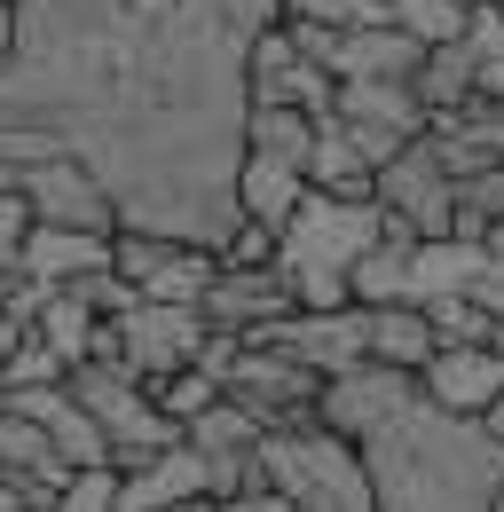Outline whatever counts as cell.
<instances>
[{"label": "cell", "instance_id": "6da1fadb", "mask_svg": "<svg viewBox=\"0 0 504 512\" xmlns=\"http://www.w3.org/2000/svg\"><path fill=\"white\" fill-rule=\"evenodd\" d=\"M260 473H268V489L292 512H378V481H371V465H363V449L339 442L315 418L276 426L260 442Z\"/></svg>", "mask_w": 504, "mask_h": 512}, {"label": "cell", "instance_id": "7a4b0ae2", "mask_svg": "<svg viewBox=\"0 0 504 512\" xmlns=\"http://www.w3.org/2000/svg\"><path fill=\"white\" fill-rule=\"evenodd\" d=\"M63 394L103 426V442H111V473H119V481H126V473H142V465H158L166 449H182V426H166L158 402L126 379V371H111V363H79V371L63 379Z\"/></svg>", "mask_w": 504, "mask_h": 512}, {"label": "cell", "instance_id": "3957f363", "mask_svg": "<svg viewBox=\"0 0 504 512\" xmlns=\"http://www.w3.org/2000/svg\"><path fill=\"white\" fill-rule=\"evenodd\" d=\"M386 237H394V221L378 205H331V197L308 190L292 229L276 237V268L284 276H355V260L378 253Z\"/></svg>", "mask_w": 504, "mask_h": 512}, {"label": "cell", "instance_id": "277c9868", "mask_svg": "<svg viewBox=\"0 0 504 512\" xmlns=\"http://www.w3.org/2000/svg\"><path fill=\"white\" fill-rule=\"evenodd\" d=\"M221 394H229L237 410H252V418L276 434V426H300V418H315L323 379H315L308 363H292L284 347L245 339V347H237V363H229V379H221Z\"/></svg>", "mask_w": 504, "mask_h": 512}, {"label": "cell", "instance_id": "5b68a950", "mask_svg": "<svg viewBox=\"0 0 504 512\" xmlns=\"http://www.w3.org/2000/svg\"><path fill=\"white\" fill-rule=\"evenodd\" d=\"M378 213H386L394 229H410V245L457 237V182L441 174V158H434L426 134H418L394 166H378Z\"/></svg>", "mask_w": 504, "mask_h": 512}, {"label": "cell", "instance_id": "8992f818", "mask_svg": "<svg viewBox=\"0 0 504 512\" xmlns=\"http://www.w3.org/2000/svg\"><path fill=\"white\" fill-rule=\"evenodd\" d=\"M24 213H32L40 229H71V237H111V229H119L111 190H103V182H95L71 150L24 174Z\"/></svg>", "mask_w": 504, "mask_h": 512}, {"label": "cell", "instance_id": "52a82bcc", "mask_svg": "<svg viewBox=\"0 0 504 512\" xmlns=\"http://www.w3.org/2000/svg\"><path fill=\"white\" fill-rule=\"evenodd\" d=\"M418 402V379H402V371H378V363H363V371H339V379H323V402H315V426H331L339 442H371V434H386L402 410Z\"/></svg>", "mask_w": 504, "mask_h": 512}, {"label": "cell", "instance_id": "ba28073f", "mask_svg": "<svg viewBox=\"0 0 504 512\" xmlns=\"http://www.w3.org/2000/svg\"><path fill=\"white\" fill-rule=\"evenodd\" d=\"M418 402L434 418L481 426L504 402V347H434V363L418 371Z\"/></svg>", "mask_w": 504, "mask_h": 512}, {"label": "cell", "instance_id": "9c48e42d", "mask_svg": "<svg viewBox=\"0 0 504 512\" xmlns=\"http://www.w3.org/2000/svg\"><path fill=\"white\" fill-rule=\"evenodd\" d=\"M197 316H205V331H229V339H268L276 323L300 316V308H292L284 268H221Z\"/></svg>", "mask_w": 504, "mask_h": 512}, {"label": "cell", "instance_id": "30bf717a", "mask_svg": "<svg viewBox=\"0 0 504 512\" xmlns=\"http://www.w3.org/2000/svg\"><path fill=\"white\" fill-rule=\"evenodd\" d=\"M268 347H284L292 363H308L315 379H339V371H363V308H339V316H284L268 331Z\"/></svg>", "mask_w": 504, "mask_h": 512}, {"label": "cell", "instance_id": "8fae6325", "mask_svg": "<svg viewBox=\"0 0 504 512\" xmlns=\"http://www.w3.org/2000/svg\"><path fill=\"white\" fill-rule=\"evenodd\" d=\"M426 64V48L418 40H402L394 24H363V32H339V48H331V79L339 87H410Z\"/></svg>", "mask_w": 504, "mask_h": 512}, {"label": "cell", "instance_id": "7c38bea8", "mask_svg": "<svg viewBox=\"0 0 504 512\" xmlns=\"http://www.w3.org/2000/svg\"><path fill=\"white\" fill-rule=\"evenodd\" d=\"M16 276H32L40 292H71V284H87V276H103L111 268V237H71V229H24V245L8 253Z\"/></svg>", "mask_w": 504, "mask_h": 512}, {"label": "cell", "instance_id": "4fadbf2b", "mask_svg": "<svg viewBox=\"0 0 504 512\" xmlns=\"http://www.w3.org/2000/svg\"><path fill=\"white\" fill-rule=\"evenodd\" d=\"M16 410L48 434V449H56V465L79 481V473H111V442H103V426L63 394V386H48V394H16Z\"/></svg>", "mask_w": 504, "mask_h": 512}, {"label": "cell", "instance_id": "5bb4252c", "mask_svg": "<svg viewBox=\"0 0 504 512\" xmlns=\"http://www.w3.org/2000/svg\"><path fill=\"white\" fill-rule=\"evenodd\" d=\"M229 197H237V221L268 229V237H284V229H292V213L308 205V174H300V166H276V158H245Z\"/></svg>", "mask_w": 504, "mask_h": 512}, {"label": "cell", "instance_id": "9a60e30c", "mask_svg": "<svg viewBox=\"0 0 504 512\" xmlns=\"http://www.w3.org/2000/svg\"><path fill=\"white\" fill-rule=\"evenodd\" d=\"M111 481H119V473H111ZM197 497H205V465H197L189 442L119 481V512H174V505H197ZM205 505H213V497H205Z\"/></svg>", "mask_w": 504, "mask_h": 512}, {"label": "cell", "instance_id": "2e32d148", "mask_svg": "<svg viewBox=\"0 0 504 512\" xmlns=\"http://www.w3.org/2000/svg\"><path fill=\"white\" fill-rule=\"evenodd\" d=\"M363 355H371L378 371L418 379L434 363V323H426V308H363Z\"/></svg>", "mask_w": 504, "mask_h": 512}, {"label": "cell", "instance_id": "e0dca14e", "mask_svg": "<svg viewBox=\"0 0 504 512\" xmlns=\"http://www.w3.org/2000/svg\"><path fill=\"white\" fill-rule=\"evenodd\" d=\"M315 134H323V119L292 111V103H252V119H245V158H276V166H300V174H308Z\"/></svg>", "mask_w": 504, "mask_h": 512}, {"label": "cell", "instance_id": "ac0fdd59", "mask_svg": "<svg viewBox=\"0 0 504 512\" xmlns=\"http://www.w3.org/2000/svg\"><path fill=\"white\" fill-rule=\"evenodd\" d=\"M182 442L197 449V465H237V457H260V442H268V426H260L252 410H237L229 394H221V402H213V410H205V418L189 426Z\"/></svg>", "mask_w": 504, "mask_h": 512}, {"label": "cell", "instance_id": "d6986e66", "mask_svg": "<svg viewBox=\"0 0 504 512\" xmlns=\"http://www.w3.org/2000/svg\"><path fill=\"white\" fill-rule=\"evenodd\" d=\"M410 95H418V111L441 119V111H457V103H473L481 95V64H473V48L457 40V48H426V64L410 79Z\"/></svg>", "mask_w": 504, "mask_h": 512}, {"label": "cell", "instance_id": "ffe728a7", "mask_svg": "<svg viewBox=\"0 0 504 512\" xmlns=\"http://www.w3.org/2000/svg\"><path fill=\"white\" fill-rule=\"evenodd\" d=\"M347 292H355V308H418V300H410V229H394L378 253L355 260Z\"/></svg>", "mask_w": 504, "mask_h": 512}, {"label": "cell", "instance_id": "44dd1931", "mask_svg": "<svg viewBox=\"0 0 504 512\" xmlns=\"http://www.w3.org/2000/svg\"><path fill=\"white\" fill-rule=\"evenodd\" d=\"M386 24L402 40H418V48H457L465 24H473V8L465 0H386Z\"/></svg>", "mask_w": 504, "mask_h": 512}, {"label": "cell", "instance_id": "7402d4cb", "mask_svg": "<svg viewBox=\"0 0 504 512\" xmlns=\"http://www.w3.org/2000/svg\"><path fill=\"white\" fill-rule=\"evenodd\" d=\"M95 331H103V323L87 316L71 292H48V308H40V323H32V339H40V347H56L63 371H79V363L95 355Z\"/></svg>", "mask_w": 504, "mask_h": 512}, {"label": "cell", "instance_id": "603a6c76", "mask_svg": "<svg viewBox=\"0 0 504 512\" xmlns=\"http://www.w3.org/2000/svg\"><path fill=\"white\" fill-rule=\"evenodd\" d=\"M182 253L174 237H150V229H111V276L119 284H134V292H150L158 284V268Z\"/></svg>", "mask_w": 504, "mask_h": 512}, {"label": "cell", "instance_id": "cb8c5ba5", "mask_svg": "<svg viewBox=\"0 0 504 512\" xmlns=\"http://www.w3.org/2000/svg\"><path fill=\"white\" fill-rule=\"evenodd\" d=\"M284 24L292 32H363V24H386V0H284Z\"/></svg>", "mask_w": 504, "mask_h": 512}, {"label": "cell", "instance_id": "d4e9b609", "mask_svg": "<svg viewBox=\"0 0 504 512\" xmlns=\"http://www.w3.org/2000/svg\"><path fill=\"white\" fill-rule=\"evenodd\" d=\"M426 323H434V347H497V323L473 308V292H457V300H426Z\"/></svg>", "mask_w": 504, "mask_h": 512}, {"label": "cell", "instance_id": "484cf974", "mask_svg": "<svg viewBox=\"0 0 504 512\" xmlns=\"http://www.w3.org/2000/svg\"><path fill=\"white\" fill-rule=\"evenodd\" d=\"M150 402H158V418H166V426H182V434H189V426H197V418L221 402V386L205 379V371H174V379L150 386Z\"/></svg>", "mask_w": 504, "mask_h": 512}, {"label": "cell", "instance_id": "4316f807", "mask_svg": "<svg viewBox=\"0 0 504 512\" xmlns=\"http://www.w3.org/2000/svg\"><path fill=\"white\" fill-rule=\"evenodd\" d=\"M221 268H276V237H268V229H252V221H237V229H229V237H221Z\"/></svg>", "mask_w": 504, "mask_h": 512}, {"label": "cell", "instance_id": "83f0119b", "mask_svg": "<svg viewBox=\"0 0 504 512\" xmlns=\"http://www.w3.org/2000/svg\"><path fill=\"white\" fill-rule=\"evenodd\" d=\"M56 512H119V481L111 473H79V481H63Z\"/></svg>", "mask_w": 504, "mask_h": 512}, {"label": "cell", "instance_id": "f1b7e54d", "mask_svg": "<svg viewBox=\"0 0 504 512\" xmlns=\"http://www.w3.org/2000/svg\"><path fill=\"white\" fill-rule=\"evenodd\" d=\"M24 229H32V213H24V197H0V260L24 245Z\"/></svg>", "mask_w": 504, "mask_h": 512}, {"label": "cell", "instance_id": "f546056e", "mask_svg": "<svg viewBox=\"0 0 504 512\" xmlns=\"http://www.w3.org/2000/svg\"><path fill=\"white\" fill-rule=\"evenodd\" d=\"M16 40H24V16H16V0H0V71L16 64Z\"/></svg>", "mask_w": 504, "mask_h": 512}, {"label": "cell", "instance_id": "4dcf8cb0", "mask_svg": "<svg viewBox=\"0 0 504 512\" xmlns=\"http://www.w3.org/2000/svg\"><path fill=\"white\" fill-rule=\"evenodd\" d=\"M213 512H292L276 489H260V497H229V505H213Z\"/></svg>", "mask_w": 504, "mask_h": 512}, {"label": "cell", "instance_id": "1f68e13d", "mask_svg": "<svg viewBox=\"0 0 504 512\" xmlns=\"http://www.w3.org/2000/svg\"><path fill=\"white\" fill-rule=\"evenodd\" d=\"M16 339H24V331H16V323L0 316V363H8V355H16Z\"/></svg>", "mask_w": 504, "mask_h": 512}, {"label": "cell", "instance_id": "d6a6232c", "mask_svg": "<svg viewBox=\"0 0 504 512\" xmlns=\"http://www.w3.org/2000/svg\"><path fill=\"white\" fill-rule=\"evenodd\" d=\"M174 512H213V505H205V497H197V505H174Z\"/></svg>", "mask_w": 504, "mask_h": 512}, {"label": "cell", "instance_id": "836d02e7", "mask_svg": "<svg viewBox=\"0 0 504 512\" xmlns=\"http://www.w3.org/2000/svg\"><path fill=\"white\" fill-rule=\"evenodd\" d=\"M489 512H504V481H497V505H489Z\"/></svg>", "mask_w": 504, "mask_h": 512}, {"label": "cell", "instance_id": "e575fe53", "mask_svg": "<svg viewBox=\"0 0 504 512\" xmlns=\"http://www.w3.org/2000/svg\"><path fill=\"white\" fill-rule=\"evenodd\" d=\"M489 8H497V16H504V0H489Z\"/></svg>", "mask_w": 504, "mask_h": 512}]
</instances>
